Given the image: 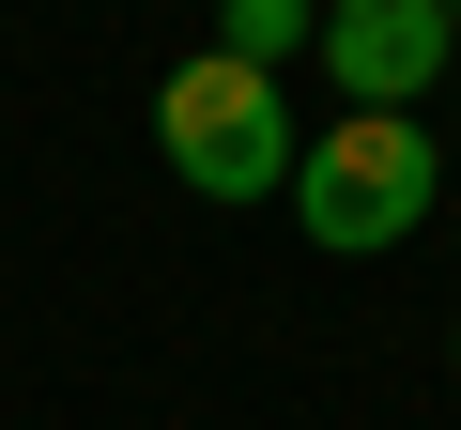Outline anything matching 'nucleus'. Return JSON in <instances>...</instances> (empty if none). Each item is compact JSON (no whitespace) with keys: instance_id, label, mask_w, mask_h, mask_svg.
Instances as JSON below:
<instances>
[{"instance_id":"f257e3e1","label":"nucleus","mask_w":461,"mask_h":430,"mask_svg":"<svg viewBox=\"0 0 461 430\" xmlns=\"http://www.w3.org/2000/svg\"><path fill=\"white\" fill-rule=\"evenodd\" d=\"M430 184H446V154H430V123L415 108H339L308 154H293V215H308V246H339V262H369V246H400L415 215H430Z\"/></svg>"},{"instance_id":"39448f33","label":"nucleus","mask_w":461,"mask_h":430,"mask_svg":"<svg viewBox=\"0 0 461 430\" xmlns=\"http://www.w3.org/2000/svg\"><path fill=\"white\" fill-rule=\"evenodd\" d=\"M446 47H461V0H446Z\"/></svg>"},{"instance_id":"7ed1b4c3","label":"nucleus","mask_w":461,"mask_h":430,"mask_svg":"<svg viewBox=\"0 0 461 430\" xmlns=\"http://www.w3.org/2000/svg\"><path fill=\"white\" fill-rule=\"evenodd\" d=\"M308 62L339 77V108H415L461 47H446V0H323Z\"/></svg>"},{"instance_id":"20e7f679","label":"nucleus","mask_w":461,"mask_h":430,"mask_svg":"<svg viewBox=\"0 0 461 430\" xmlns=\"http://www.w3.org/2000/svg\"><path fill=\"white\" fill-rule=\"evenodd\" d=\"M308 31H323V0H215V47H230V62H262V77H277Z\"/></svg>"},{"instance_id":"f03ea898","label":"nucleus","mask_w":461,"mask_h":430,"mask_svg":"<svg viewBox=\"0 0 461 430\" xmlns=\"http://www.w3.org/2000/svg\"><path fill=\"white\" fill-rule=\"evenodd\" d=\"M154 139H169V169L200 184V200H277L293 184V108H277V77L262 62H230V47H200L169 93H154Z\"/></svg>"},{"instance_id":"423d86ee","label":"nucleus","mask_w":461,"mask_h":430,"mask_svg":"<svg viewBox=\"0 0 461 430\" xmlns=\"http://www.w3.org/2000/svg\"><path fill=\"white\" fill-rule=\"evenodd\" d=\"M446 354H461V338H446Z\"/></svg>"}]
</instances>
